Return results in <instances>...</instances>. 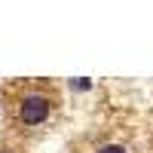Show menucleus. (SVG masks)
Instances as JSON below:
<instances>
[{"label":"nucleus","instance_id":"nucleus-3","mask_svg":"<svg viewBox=\"0 0 153 153\" xmlns=\"http://www.w3.org/2000/svg\"><path fill=\"white\" fill-rule=\"evenodd\" d=\"M71 86H74V89H92V80H86V76H76Z\"/></svg>","mask_w":153,"mask_h":153},{"label":"nucleus","instance_id":"nucleus-1","mask_svg":"<svg viewBox=\"0 0 153 153\" xmlns=\"http://www.w3.org/2000/svg\"><path fill=\"white\" fill-rule=\"evenodd\" d=\"M49 110H52L49 98L40 95V92H31V95H25L22 104H19V120L25 126H40V123L49 120Z\"/></svg>","mask_w":153,"mask_h":153},{"label":"nucleus","instance_id":"nucleus-2","mask_svg":"<svg viewBox=\"0 0 153 153\" xmlns=\"http://www.w3.org/2000/svg\"><path fill=\"white\" fill-rule=\"evenodd\" d=\"M98 153H129V150H126L123 144H104V147H101Z\"/></svg>","mask_w":153,"mask_h":153}]
</instances>
